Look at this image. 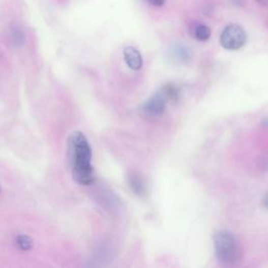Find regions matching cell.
Segmentation results:
<instances>
[{
	"label": "cell",
	"instance_id": "ba28073f",
	"mask_svg": "<svg viewBox=\"0 0 268 268\" xmlns=\"http://www.w3.org/2000/svg\"><path fill=\"white\" fill-rule=\"evenodd\" d=\"M33 240L31 237L28 236H25V235H20L16 237L15 239V245L16 247L19 249V251H22V252H27L29 251V249H32L33 247Z\"/></svg>",
	"mask_w": 268,
	"mask_h": 268
},
{
	"label": "cell",
	"instance_id": "6da1fadb",
	"mask_svg": "<svg viewBox=\"0 0 268 268\" xmlns=\"http://www.w3.org/2000/svg\"><path fill=\"white\" fill-rule=\"evenodd\" d=\"M69 151L75 180L83 186L93 185L95 172L92 164V148L82 132H76L70 136Z\"/></svg>",
	"mask_w": 268,
	"mask_h": 268
},
{
	"label": "cell",
	"instance_id": "5bb4252c",
	"mask_svg": "<svg viewBox=\"0 0 268 268\" xmlns=\"http://www.w3.org/2000/svg\"><path fill=\"white\" fill-rule=\"evenodd\" d=\"M264 206L266 209H268V193L266 194V196L264 197Z\"/></svg>",
	"mask_w": 268,
	"mask_h": 268
},
{
	"label": "cell",
	"instance_id": "5b68a950",
	"mask_svg": "<svg viewBox=\"0 0 268 268\" xmlns=\"http://www.w3.org/2000/svg\"><path fill=\"white\" fill-rule=\"evenodd\" d=\"M129 187L132 192L139 196V197H145L148 192V185L144 177L139 173H132L129 175Z\"/></svg>",
	"mask_w": 268,
	"mask_h": 268
},
{
	"label": "cell",
	"instance_id": "30bf717a",
	"mask_svg": "<svg viewBox=\"0 0 268 268\" xmlns=\"http://www.w3.org/2000/svg\"><path fill=\"white\" fill-rule=\"evenodd\" d=\"M173 56L176 60L178 61H184V60H188L189 57H190V53H189V50L184 47V46H177L173 49Z\"/></svg>",
	"mask_w": 268,
	"mask_h": 268
},
{
	"label": "cell",
	"instance_id": "277c9868",
	"mask_svg": "<svg viewBox=\"0 0 268 268\" xmlns=\"http://www.w3.org/2000/svg\"><path fill=\"white\" fill-rule=\"evenodd\" d=\"M167 102L168 101L165 96L162 93H158L146 102L144 106V110L147 114L151 116H158L165 111Z\"/></svg>",
	"mask_w": 268,
	"mask_h": 268
},
{
	"label": "cell",
	"instance_id": "7a4b0ae2",
	"mask_svg": "<svg viewBox=\"0 0 268 268\" xmlns=\"http://www.w3.org/2000/svg\"><path fill=\"white\" fill-rule=\"evenodd\" d=\"M218 260L228 266L235 265L239 260V248L233 234L228 230H217L213 237Z\"/></svg>",
	"mask_w": 268,
	"mask_h": 268
},
{
	"label": "cell",
	"instance_id": "8fae6325",
	"mask_svg": "<svg viewBox=\"0 0 268 268\" xmlns=\"http://www.w3.org/2000/svg\"><path fill=\"white\" fill-rule=\"evenodd\" d=\"M166 0H148V3L152 6H155V7H162L164 6Z\"/></svg>",
	"mask_w": 268,
	"mask_h": 268
},
{
	"label": "cell",
	"instance_id": "8992f818",
	"mask_svg": "<svg viewBox=\"0 0 268 268\" xmlns=\"http://www.w3.org/2000/svg\"><path fill=\"white\" fill-rule=\"evenodd\" d=\"M124 59L128 67L132 70H139L142 66V57L140 52L133 46H128L125 48Z\"/></svg>",
	"mask_w": 268,
	"mask_h": 268
},
{
	"label": "cell",
	"instance_id": "7c38bea8",
	"mask_svg": "<svg viewBox=\"0 0 268 268\" xmlns=\"http://www.w3.org/2000/svg\"><path fill=\"white\" fill-rule=\"evenodd\" d=\"M263 169L265 170H268V158H265L263 162H262V166H261Z\"/></svg>",
	"mask_w": 268,
	"mask_h": 268
},
{
	"label": "cell",
	"instance_id": "4fadbf2b",
	"mask_svg": "<svg viewBox=\"0 0 268 268\" xmlns=\"http://www.w3.org/2000/svg\"><path fill=\"white\" fill-rule=\"evenodd\" d=\"M233 3L236 6H243L244 5V0H233Z\"/></svg>",
	"mask_w": 268,
	"mask_h": 268
},
{
	"label": "cell",
	"instance_id": "9c48e42d",
	"mask_svg": "<svg viewBox=\"0 0 268 268\" xmlns=\"http://www.w3.org/2000/svg\"><path fill=\"white\" fill-rule=\"evenodd\" d=\"M212 35L211 28L204 24H198L194 29L195 38L199 41H206L210 39Z\"/></svg>",
	"mask_w": 268,
	"mask_h": 268
},
{
	"label": "cell",
	"instance_id": "9a60e30c",
	"mask_svg": "<svg viewBox=\"0 0 268 268\" xmlns=\"http://www.w3.org/2000/svg\"><path fill=\"white\" fill-rule=\"evenodd\" d=\"M257 2L259 4H267L268 3V0H257Z\"/></svg>",
	"mask_w": 268,
	"mask_h": 268
},
{
	"label": "cell",
	"instance_id": "52a82bcc",
	"mask_svg": "<svg viewBox=\"0 0 268 268\" xmlns=\"http://www.w3.org/2000/svg\"><path fill=\"white\" fill-rule=\"evenodd\" d=\"M162 94L165 96L167 101L171 102H177L181 98V92L175 85L173 84H167L163 87V92Z\"/></svg>",
	"mask_w": 268,
	"mask_h": 268
},
{
	"label": "cell",
	"instance_id": "3957f363",
	"mask_svg": "<svg viewBox=\"0 0 268 268\" xmlns=\"http://www.w3.org/2000/svg\"><path fill=\"white\" fill-rule=\"evenodd\" d=\"M246 41V32L239 24L227 25L220 36V44L227 50H238L245 45Z\"/></svg>",
	"mask_w": 268,
	"mask_h": 268
}]
</instances>
